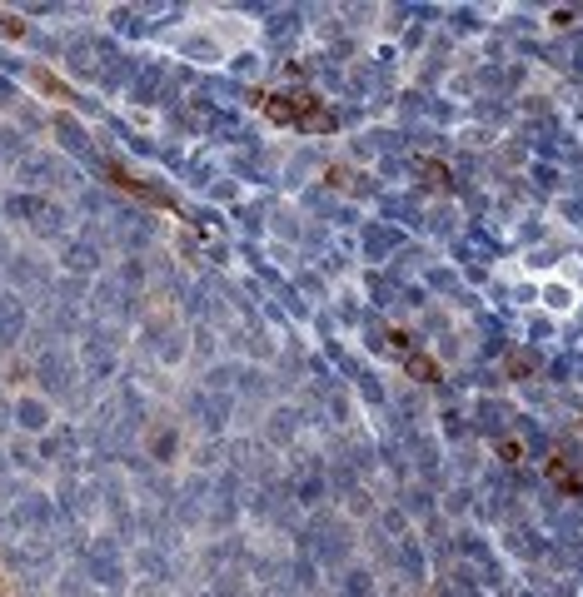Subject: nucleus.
Returning a JSON list of instances; mask_svg holds the SVG:
<instances>
[{
	"label": "nucleus",
	"instance_id": "f257e3e1",
	"mask_svg": "<svg viewBox=\"0 0 583 597\" xmlns=\"http://www.w3.org/2000/svg\"><path fill=\"white\" fill-rule=\"evenodd\" d=\"M538 304L548 309V314H573L583 298H578V289L568 284V279H558V274H543L538 279Z\"/></svg>",
	"mask_w": 583,
	"mask_h": 597
}]
</instances>
